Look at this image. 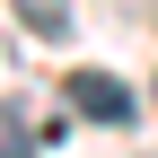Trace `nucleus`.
<instances>
[{
  "label": "nucleus",
  "instance_id": "f257e3e1",
  "mask_svg": "<svg viewBox=\"0 0 158 158\" xmlns=\"http://www.w3.org/2000/svg\"><path fill=\"white\" fill-rule=\"evenodd\" d=\"M62 97H70V114H88V123H132V114H141V97H132L114 70H70Z\"/></svg>",
  "mask_w": 158,
  "mask_h": 158
},
{
  "label": "nucleus",
  "instance_id": "7ed1b4c3",
  "mask_svg": "<svg viewBox=\"0 0 158 158\" xmlns=\"http://www.w3.org/2000/svg\"><path fill=\"white\" fill-rule=\"evenodd\" d=\"M0 158H35V132L18 123V106H0Z\"/></svg>",
  "mask_w": 158,
  "mask_h": 158
},
{
  "label": "nucleus",
  "instance_id": "f03ea898",
  "mask_svg": "<svg viewBox=\"0 0 158 158\" xmlns=\"http://www.w3.org/2000/svg\"><path fill=\"white\" fill-rule=\"evenodd\" d=\"M18 18H27L44 44H53V35H70V0H18Z\"/></svg>",
  "mask_w": 158,
  "mask_h": 158
}]
</instances>
